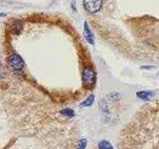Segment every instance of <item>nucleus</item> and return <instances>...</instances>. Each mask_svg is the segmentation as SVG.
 <instances>
[{
	"label": "nucleus",
	"instance_id": "nucleus-6",
	"mask_svg": "<svg viewBox=\"0 0 159 149\" xmlns=\"http://www.w3.org/2000/svg\"><path fill=\"white\" fill-rule=\"evenodd\" d=\"M152 96V93H149V92H140V93H137V97L143 98V99H148Z\"/></svg>",
	"mask_w": 159,
	"mask_h": 149
},
{
	"label": "nucleus",
	"instance_id": "nucleus-5",
	"mask_svg": "<svg viewBox=\"0 0 159 149\" xmlns=\"http://www.w3.org/2000/svg\"><path fill=\"white\" fill-rule=\"evenodd\" d=\"M98 148L99 149H113L111 144L108 141H106V140H102L98 143Z\"/></svg>",
	"mask_w": 159,
	"mask_h": 149
},
{
	"label": "nucleus",
	"instance_id": "nucleus-3",
	"mask_svg": "<svg viewBox=\"0 0 159 149\" xmlns=\"http://www.w3.org/2000/svg\"><path fill=\"white\" fill-rule=\"evenodd\" d=\"M102 0H84V6L89 13H96L102 7Z\"/></svg>",
	"mask_w": 159,
	"mask_h": 149
},
{
	"label": "nucleus",
	"instance_id": "nucleus-7",
	"mask_svg": "<svg viewBox=\"0 0 159 149\" xmlns=\"http://www.w3.org/2000/svg\"><path fill=\"white\" fill-rule=\"evenodd\" d=\"M93 99H94V97L93 96H91L89 97H88L86 101H84L82 103V106H92V103L93 102Z\"/></svg>",
	"mask_w": 159,
	"mask_h": 149
},
{
	"label": "nucleus",
	"instance_id": "nucleus-1",
	"mask_svg": "<svg viewBox=\"0 0 159 149\" xmlns=\"http://www.w3.org/2000/svg\"><path fill=\"white\" fill-rule=\"evenodd\" d=\"M96 83V73L91 68H86L83 72V84L84 86L91 88Z\"/></svg>",
	"mask_w": 159,
	"mask_h": 149
},
{
	"label": "nucleus",
	"instance_id": "nucleus-2",
	"mask_svg": "<svg viewBox=\"0 0 159 149\" xmlns=\"http://www.w3.org/2000/svg\"><path fill=\"white\" fill-rule=\"evenodd\" d=\"M9 66L11 67V69L15 72H21L24 68V61L19 55L13 54L9 57L8 59Z\"/></svg>",
	"mask_w": 159,
	"mask_h": 149
},
{
	"label": "nucleus",
	"instance_id": "nucleus-4",
	"mask_svg": "<svg viewBox=\"0 0 159 149\" xmlns=\"http://www.w3.org/2000/svg\"><path fill=\"white\" fill-rule=\"evenodd\" d=\"M84 37L87 38V40L89 42V43H92V44H93V40H94V38H93V33H92V31H91V29L89 28V26H88V24L87 23H84Z\"/></svg>",
	"mask_w": 159,
	"mask_h": 149
},
{
	"label": "nucleus",
	"instance_id": "nucleus-8",
	"mask_svg": "<svg viewBox=\"0 0 159 149\" xmlns=\"http://www.w3.org/2000/svg\"><path fill=\"white\" fill-rule=\"evenodd\" d=\"M61 112H62L63 114H65V115H68V116H73L74 114H75L72 109H69V108L64 109V111H62Z\"/></svg>",
	"mask_w": 159,
	"mask_h": 149
},
{
	"label": "nucleus",
	"instance_id": "nucleus-9",
	"mask_svg": "<svg viewBox=\"0 0 159 149\" xmlns=\"http://www.w3.org/2000/svg\"><path fill=\"white\" fill-rule=\"evenodd\" d=\"M86 145H87L86 140H82V141H80L79 145H78V149H84V148H86Z\"/></svg>",
	"mask_w": 159,
	"mask_h": 149
}]
</instances>
